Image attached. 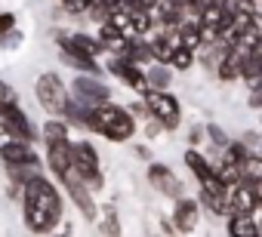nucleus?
Masks as SVG:
<instances>
[{
    "instance_id": "obj_1",
    "label": "nucleus",
    "mask_w": 262,
    "mask_h": 237,
    "mask_svg": "<svg viewBox=\"0 0 262 237\" xmlns=\"http://www.w3.org/2000/svg\"><path fill=\"white\" fill-rule=\"evenodd\" d=\"M22 203H25V225L37 234H47L62 222V194L40 173L22 185Z\"/></svg>"
},
{
    "instance_id": "obj_2",
    "label": "nucleus",
    "mask_w": 262,
    "mask_h": 237,
    "mask_svg": "<svg viewBox=\"0 0 262 237\" xmlns=\"http://www.w3.org/2000/svg\"><path fill=\"white\" fill-rule=\"evenodd\" d=\"M90 130H96V133H102L105 139H111V142H126L129 136L136 133V124H133V117H129L123 108H117V105H93V111H90V124H86Z\"/></svg>"
},
{
    "instance_id": "obj_3",
    "label": "nucleus",
    "mask_w": 262,
    "mask_h": 237,
    "mask_svg": "<svg viewBox=\"0 0 262 237\" xmlns=\"http://www.w3.org/2000/svg\"><path fill=\"white\" fill-rule=\"evenodd\" d=\"M71 170L80 176L83 185L90 188H102V173H99V154L90 142H77L71 145Z\"/></svg>"
},
{
    "instance_id": "obj_4",
    "label": "nucleus",
    "mask_w": 262,
    "mask_h": 237,
    "mask_svg": "<svg viewBox=\"0 0 262 237\" xmlns=\"http://www.w3.org/2000/svg\"><path fill=\"white\" fill-rule=\"evenodd\" d=\"M37 102H40L50 114H62V111H65L68 96H65V83H62L59 74L47 71V74L37 77Z\"/></svg>"
},
{
    "instance_id": "obj_5",
    "label": "nucleus",
    "mask_w": 262,
    "mask_h": 237,
    "mask_svg": "<svg viewBox=\"0 0 262 237\" xmlns=\"http://www.w3.org/2000/svg\"><path fill=\"white\" fill-rule=\"evenodd\" d=\"M145 105H148V111L158 117V121H161L167 130L179 127V102H176L173 96L155 89V92H145Z\"/></svg>"
},
{
    "instance_id": "obj_6",
    "label": "nucleus",
    "mask_w": 262,
    "mask_h": 237,
    "mask_svg": "<svg viewBox=\"0 0 262 237\" xmlns=\"http://www.w3.org/2000/svg\"><path fill=\"white\" fill-rule=\"evenodd\" d=\"M0 121H4L13 133H16V139H25V142H31L37 133H34V127L28 124V117H25V111L19 108V102H0Z\"/></svg>"
},
{
    "instance_id": "obj_7",
    "label": "nucleus",
    "mask_w": 262,
    "mask_h": 237,
    "mask_svg": "<svg viewBox=\"0 0 262 237\" xmlns=\"http://www.w3.org/2000/svg\"><path fill=\"white\" fill-rule=\"evenodd\" d=\"M62 179V185L68 188V194L74 197V203H77V209L86 216V219H96V203H93V197L86 194V185L80 182V176L74 173V170H68L65 176H59Z\"/></svg>"
},
{
    "instance_id": "obj_8",
    "label": "nucleus",
    "mask_w": 262,
    "mask_h": 237,
    "mask_svg": "<svg viewBox=\"0 0 262 237\" xmlns=\"http://www.w3.org/2000/svg\"><path fill=\"white\" fill-rule=\"evenodd\" d=\"M201 182H204V203H207L213 212H225V209H228V191H231V188H228L216 173L204 176Z\"/></svg>"
},
{
    "instance_id": "obj_9",
    "label": "nucleus",
    "mask_w": 262,
    "mask_h": 237,
    "mask_svg": "<svg viewBox=\"0 0 262 237\" xmlns=\"http://www.w3.org/2000/svg\"><path fill=\"white\" fill-rule=\"evenodd\" d=\"M74 96H77V102H83V105H102L111 92H108V86L105 83H99V80H93V77H77L74 80Z\"/></svg>"
},
{
    "instance_id": "obj_10",
    "label": "nucleus",
    "mask_w": 262,
    "mask_h": 237,
    "mask_svg": "<svg viewBox=\"0 0 262 237\" xmlns=\"http://www.w3.org/2000/svg\"><path fill=\"white\" fill-rule=\"evenodd\" d=\"M59 43H62V50L65 53H71V56H90V59H96L105 46H102V40H93V37H86V34H71V37H59Z\"/></svg>"
},
{
    "instance_id": "obj_11",
    "label": "nucleus",
    "mask_w": 262,
    "mask_h": 237,
    "mask_svg": "<svg viewBox=\"0 0 262 237\" xmlns=\"http://www.w3.org/2000/svg\"><path fill=\"white\" fill-rule=\"evenodd\" d=\"M228 209L231 212H253L256 209V185L237 182V188L228 191Z\"/></svg>"
},
{
    "instance_id": "obj_12",
    "label": "nucleus",
    "mask_w": 262,
    "mask_h": 237,
    "mask_svg": "<svg viewBox=\"0 0 262 237\" xmlns=\"http://www.w3.org/2000/svg\"><path fill=\"white\" fill-rule=\"evenodd\" d=\"M108 71H111V74H117L120 80H126L133 89H145V86H148V77H145L133 62H126V59H114V62L108 65Z\"/></svg>"
},
{
    "instance_id": "obj_13",
    "label": "nucleus",
    "mask_w": 262,
    "mask_h": 237,
    "mask_svg": "<svg viewBox=\"0 0 262 237\" xmlns=\"http://www.w3.org/2000/svg\"><path fill=\"white\" fill-rule=\"evenodd\" d=\"M0 157H4L7 163H31V167H40L37 151H31V148L25 145V139H22V142H19V139H13L7 148H0Z\"/></svg>"
},
{
    "instance_id": "obj_14",
    "label": "nucleus",
    "mask_w": 262,
    "mask_h": 237,
    "mask_svg": "<svg viewBox=\"0 0 262 237\" xmlns=\"http://www.w3.org/2000/svg\"><path fill=\"white\" fill-rule=\"evenodd\" d=\"M148 179H151V185L161 191V194H182V185H179V179L164 167V163H155L151 170H148Z\"/></svg>"
},
{
    "instance_id": "obj_15",
    "label": "nucleus",
    "mask_w": 262,
    "mask_h": 237,
    "mask_svg": "<svg viewBox=\"0 0 262 237\" xmlns=\"http://www.w3.org/2000/svg\"><path fill=\"white\" fill-rule=\"evenodd\" d=\"M50 170L56 176H65L71 170V145H68V139L50 142Z\"/></svg>"
},
{
    "instance_id": "obj_16",
    "label": "nucleus",
    "mask_w": 262,
    "mask_h": 237,
    "mask_svg": "<svg viewBox=\"0 0 262 237\" xmlns=\"http://www.w3.org/2000/svg\"><path fill=\"white\" fill-rule=\"evenodd\" d=\"M176 228L179 231H194L198 228V203L194 200H182L176 206Z\"/></svg>"
},
{
    "instance_id": "obj_17",
    "label": "nucleus",
    "mask_w": 262,
    "mask_h": 237,
    "mask_svg": "<svg viewBox=\"0 0 262 237\" xmlns=\"http://www.w3.org/2000/svg\"><path fill=\"white\" fill-rule=\"evenodd\" d=\"M241 77H247V80L262 77V46H259V43L250 46V53L244 56V62H241Z\"/></svg>"
},
{
    "instance_id": "obj_18",
    "label": "nucleus",
    "mask_w": 262,
    "mask_h": 237,
    "mask_svg": "<svg viewBox=\"0 0 262 237\" xmlns=\"http://www.w3.org/2000/svg\"><path fill=\"white\" fill-rule=\"evenodd\" d=\"M120 53H123V59H126V62H133V65H139V62H148V56H151V50H148L142 40H123Z\"/></svg>"
},
{
    "instance_id": "obj_19",
    "label": "nucleus",
    "mask_w": 262,
    "mask_h": 237,
    "mask_svg": "<svg viewBox=\"0 0 262 237\" xmlns=\"http://www.w3.org/2000/svg\"><path fill=\"white\" fill-rule=\"evenodd\" d=\"M228 231H231L234 237H253V234H259V228H256V222L250 219V212H234Z\"/></svg>"
},
{
    "instance_id": "obj_20",
    "label": "nucleus",
    "mask_w": 262,
    "mask_h": 237,
    "mask_svg": "<svg viewBox=\"0 0 262 237\" xmlns=\"http://www.w3.org/2000/svg\"><path fill=\"white\" fill-rule=\"evenodd\" d=\"M237 173H241V182L256 185L262 179V157H244L241 167H237Z\"/></svg>"
},
{
    "instance_id": "obj_21",
    "label": "nucleus",
    "mask_w": 262,
    "mask_h": 237,
    "mask_svg": "<svg viewBox=\"0 0 262 237\" xmlns=\"http://www.w3.org/2000/svg\"><path fill=\"white\" fill-rule=\"evenodd\" d=\"M151 25H155V22H151L148 10H129V28H133L136 34H145Z\"/></svg>"
},
{
    "instance_id": "obj_22",
    "label": "nucleus",
    "mask_w": 262,
    "mask_h": 237,
    "mask_svg": "<svg viewBox=\"0 0 262 237\" xmlns=\"http://www.w3.org/2000/svg\"><path fill=\"white\" fill-rule=\"evenodd\" d=\"M185 163H188V170H194V176L198 179H204V176H210L213 170H210V163H207V157H201L198 151H185Z\"/></svg>"
},
{
    "instance_id": "obj_23",
    "label": "nucleus",
    "mask_w": 262,
    "mask_h": 237,
    "mask_svg": "<svg viewBox=\"0 0 262 237\" xmlns=\"http://www.w3.org/2000/svg\"><path fill=\"white\" fill-rule=\"evenodd\" d=\"M170 62H173L179 71H185V68L194 62V50H191V46H185V43H182V46H173V56H170Z\"/></svg>"
},
{
    "instance_id": "obj_24",
    "label": "nucleus",
    "mask_w": 262,
    "mask_h": 237,
    "mask_svg": "<svg viewBox=\"0 0 262 237\" xmlns=\"http://www.w3.org/2000/svg\"><path fill=\"white\" fill-rule=\"evenodd\" d=\"M148 50H151V56H155L158 62H170V56H173V40H170V37H158Z\"/></svg>"
},
{
    "instance_id": "obj_25",
    "label": "nucleus",
    "mask_w": 262,
    "mask_h": 237,
    "mask_svg": "<svg viewBox=\"0 0 262 237\" xmlns=\"http://www.w3.org/2000/svg\"><path fill=\"white\" fill-rule=\"evenodd\" d=\"M43 139H47V145H50V142H59V139H68V127H65L62 121H50V124L43 127Z\"/></svg>"
},
{
    "instance_id": "obj_26",
    "label": "nucleus",
    "mask_w": 262,
    "mask_h": 237,
    "mask_svg": "<svg viewBox=\"0 0 262 237\" xmlns=\"http://www.w3.org/2000/svg\"><path fill=\"white\" fill-rule=\"evenodd\" d=\"M179 37H182V43H185V46H191V50H194V46L201 43V28H198L194 22H188V25H182V28H179Z\"/></svg>"
},
{
    "instance_id": "obj_27",
    "label": "nucleus",
    "mask_w": 262,
    "mask_h": 237,
    "mask_svg": "<svg viewBox=\"0 0 262 237\" xmlns=\"http://www.w3.org/2000/svg\"><path fill=\"white\" fill-rule=\"evenodd\" d=\"M65 59H68L71 65H77V68L90 71V74H99V68H96V62H93L90 56H71V53H65Z\"/></svg>"
},
{
    "instance_id": "obj_28",
    "label": "nucleus",
    "mask_w": 262,
    "mask_h": 237,
    "mask_svg": "<svg viewBox=\"0 0 262 237\" xmlns=\"http://www.w3.org/2000/svg\"><path fill=\"white\" fill-rule=\"evenodd\" d=\"M222 151H225V163H231V167H241V160L247 157V151L241 145H225Z\"/></svg>"
},
{
    "instance_id": "obj_29",
    "label": "nucleus",
    "mask_w": 262,
    "mask_h": 237,
    "mask_svg": "<svg viewBox=\"0 0 262 237\" xmlns=\"http://www.w3.org/2000/svg\"><path fill=\"white\" fill-rule=\"evenodd\" d=\"M22 43V34L16 31V28H10V31H0V46L4 50H16Z\"/></svg>"
},
{
    "instance_id": "obj_30",
    "label": "nucleus",
    "mask_w": 262,
    "mask_h": 237,
    "mask_svg": "<svg viewBox=\"0 0 262 237\" xmlns=\"http://www.w3.org/2000/svg\"><path fill=\"white\" fill-rule=\"evenodd\" d=\"M145 77H148V83H155L158 89H164V86L170 83V71H164V68H151Z\"/></svg>"
},
{
    "instance_id": "obj_31",
    "label": "nucleus",
    "mask_w": 262,
    "mask_h": 237,
    "mask_svg": "<svg viewBox=\"0 0 262 237\" xmlns=\"http://www.w3.org/2000/svg\"><path fill=\"white\" fill-rule=\"evenodd\" d=\"M62 7L68 13H83V10H90V0H62Z\"/></svg>"
},
{
    "instance_id": "obj_32",
    "label": "nucleus",
    "mask_w": 262,
    "mask_h": 237,
    "mask_svg": "<svg viewBox=\"0 0 262 237\" xmlns=\"http://www.w3.org/2000/svg\"><path fill=\"white\" fill-rule=\"evenodd\" d=\"M210 139L216 142V148H219V151H222V148L228 145V139H225V133H222V130H219L216 124H210Z\"/></svg>"
},
{
    "instance_id": "obj_33",
    "label": "nucleus",
    "mask_w": 262,
    "mask_h": 237,
    "mask_svg": "<svg viewBox=\"0 0 262 237\" xmlns=\"http://www.w3.org/2000/svg\"><path fill=\"white\" fill-rule=\"evenodd\" d=\"M250 83L256 86V89H253V96H250V105H253V108H262V80L256 77V80H250Z\"/></svg>"
},
{
    "instance_id": "obj_34",
    "label": "nucleus",
    "mask_w": 262,
    "mask_h": 237,
    "mask_svg": "<svg viewBox=\"0 0 262 237\" xmlns=\"http://www.w3.org/2000/svg\"><path fill=\"white\" fill-rule=\"evenodd\" d=\"M13 139H16V133H13V130H10V127H7L4 121H0V148H7V145H10Z\"/></svg>"
},
{
    "instance_id": "obj_35",
    "label": "nucleus",
    "mask_w": 262,
    "mask_h": 237,
    "mask_svg": "<svg viewBox=\"0 0 262 237\" xmlns=\"http://www.w3.org/2000/svg\"><path fill=\"white\" fill-rule=\"evenodd\" d=\"M0 102H16V89L4 80H0Z\"/></svg>"
},
{
    "instance_id": "obj_36",
    "label": "nucleus",
    "mask_w": 262,
    "mask_h": 237,
    "mask_svg": "<svg viewBox=\"0 0 262 237\" xmlns=\"http://www.w3.org/2000/svg\"><path fill=\"white\" fill-rule=\"evenodd\" d=\"M155 0H126V10H151Z\"/></svg>"
},
{
    "instance_id": "obj_37",
    "label": "nucleus",
    "mask_w": 262,
    "mask_h": 237,
    "mask_svg": "<svg viewBox=\"0 0 262 237\" xmlns=\"http://www.w3.org/2000/svg\"><path fill=\"white\" fill-rule=\"evenodd\" d=\"M16 28V16L13 13H0V31H10Z\"/></svg>"
},
{
    "instance_id": "obj_38",
    "label": "nucleus",
    "mask_w": 262,
    "mask_h": 237,
    "mask_svg": "<svg viewBox=\"0 0 262 237\" xmlns=\"http://www.w3.org/2000/svg\"><path fill=\"white\" fill-rule=\"evenodd\" d=\"M117 231H120V228H117V222H114V212L108 209V222L102 225V234H117Z\"/></svg>"
},
{
    "instance_id": "obj_39",
    "label": "nucleus",
    "mask_w": 262,
    "mask_h": 237,
    "mask_svg": "<svg viewBox=\"0 0 262 237\" xmlns=\"http://www.w3.org/2000/svg\"><path fill=\"white\" fill-rule=\"evenodd\" d=\"M237 13H253V0H237Z\"/></svg>"
},
{
    "instance_id": "obj_40",
    "label": "nucleus",
    "mask_w": 262,
    "mask_h": 237,
    "mask_svg": "<svg viewBox=\"0 0 262 237\" xmlns=\"http://www.w3.org/2000/svg\"><path fill=\"white\" fill-rule=\"evenodd\" d=\"M256 203H262V179L256 182Z\"/></svg>"
},
{
    "instance_id": "obj_41",
    "label": "nucleus",
    "mask_w": 262,
    "mask_h": 237,
    "mask_svg": "<svg viewBox=\"0 0 262 237\" xmlns=\"http://www.w3.org/2000/svg\"><path fill=\"white\" fill-rule=\"evenodd\" d=\"M210 4H228V0H210Z\"/></svg>"
},
{
    "instance_id": "obj_42",
    "label": "nucleus",
    "mask_w": 262,
    "mask_h": 237,
    "mask_svg": "<svg viewBox=\"0 0 262 237\" xmlns=\"http://www.w3.org/2000/svg\"><path fill=\"white\" fill-rule=\"evenodd\" d=\"M256 228H259V234H262V225H256Z\"/></svg>"
}]
</instances>
